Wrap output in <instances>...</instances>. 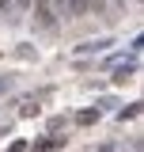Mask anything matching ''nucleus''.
<instances>
[{"label": "nucleus", "instance_id": "obj_3", "mask_svg": "<svg viewBox=\"0 0 144 152\" xmlns=\"http://www.w3.org/2000/svg\"><path fill=\"white\" fill-rule=\"evenodd\" d=\"M110 46V38H99V42H84L80 46V53H99V50H106Z\"/></svg>", "mask_w": 144, "mask_h": 152}, {"label": "nucleus", "instance_id": "obj_14", "mask_svg": "<svg viewBox=\"0 0 144 152\" xmlns=\"http://www.w3.org/2000/svg\"><path fill=\"white\" fill-rule=\"evenodd\" d=\"M133 152H140V145H133Z\"/></svg>", "mask_w": 144, "mask_h": 152}, {"label": "nucleus", "instance_id": "obj_12", "mask_svg": "<svg viewBox=\"0 0 144 152\" xmlns=\"http://www.w3.org/2000/svg\"><path fill=\"white\" fill-rule=\"evenodd\" d=\"M91 4H95V12H99V8H103V4H106V0H91Z\"/></svg>", "mask_w": 144, "mask_h": 152}, {"label": "nucleus", "instance_id": "obj_2", "mask_svg": "<svg viewBox=\"0 0 144 152\" xmlns=\"http://www.w3.org/2000/svg\"><path fill=\"white\" fill-rule=\"evenodd\" d=\"M57 148H65V137H46V141H38L31 152H57Z\"/></svg>", "mask_w": 144, "mask_h": 152}, {"label": "nucleus", "instance_id": "obj_13", "mask_svg": "<svg viewBox=\"0 0 144 152\" xmlns=\"http://www.w3.org/2000/svg\"><path fill=\"white\" fill-rule=\"evenodd\" d=\"M99 152H114V145H103V148H99Z\"/></svg>", "mask_w": 144, "mask_h": 152}, {"label": "nucleus", "instance_id": "obj_11", "mask_svg": "<svg viewBox=\"0 0 144 152\" xmlns=\"http://www.w3.org/2000/svg\"><path fill=\"white\" fill-rule=\"evenodd\" d=\"M8 8H12V0H0V12H8Z\"/></svg>", "mask_w": 144, "mask_h": 152}, {"label": "nucleus", "instance_id": "obj_6", "mask_svg": "<svg viewBox=\"0 0 144 152\" xmlns=\"http://www.w3.org/2000/svg\"><path fill=\"white\" fill-rule=\"evenodd\" d=\"M38 110H42V107H38L34 99H27V103H23V107H19V114H23V118H34Z\"/></svg>", "mask_w": 144, "mask_h": 152}, {"label": "nucleus", "instance_id": "obj_10", "mask_svg": "<svg viewBox=\"0 0 144 152\" xmlns=\"http://www.w3.org/2000/svg\"><path fill=\"white\" fill-rule=\"evenodd\" d=\"M8 88H12V80H8V76H0V91H8Z\"/></svg>", "mask_w": 144, "mask_h": 152}, {"label": "nucleus", "instance_id": "obj_9", "mask_svg": "<svg viewBox=\"0 0 144 152\" xmlns=\"http://www.w3.org/2000/svg\"><path fill=\"white\" fill-rule=\"evenodd\" d=\"M8 152H27V141H12V145H8Z\"/></svg>", "mask_w": 144, "mask_h": 152}, {"label": "nucleus", "instance_id": "obj_8", "mask_svg": "<svg viewBox=\"0 0 144 152\" xmlns=\"http://www.w3.org/2000/svg\"><path fill=\"white\" fill-rule=\"evenodd\" d=\"M137 114H140V103H133V107H125V110L118 114V118H121V122H125V118H137Z\"/></svg>", "mask_w": 144, "mask_h": 152}, {"label": "nucleus", "instance_id": "obj_1", "mask_svg": "<svg viewBox=\"0 0 144 152\" xmlns=\"http://www.w3.org/2000/svg\"><path fill=\"white\" fill-rule=\"evenodd\" d=\"M34 15H38V27H53L57 23V15H53V0H34Z\"/></svg>", "mask_w": 144, "mask_h": 152}, {"label": "nucleus", "instance_id": "obj_5", "mask_svg": "<svg viewBox=\"0 0 144 152\" xmlns=\"http://www.w3.org/2000/svg\"><path fill=\"white\" fill-rule=\"evenodd\" d=\"M133 72H137V65L129 61V65H121V69H118V76H114V80H118V84H125V80H129Z\"/></svg>", "mask_w": 144, "mask_h": 152}, {"label": "nucleus", "instance_id": "obj_7", "mask_svg": "<svg viewBox=\"0 0 144 152\" xmlns=\"http://www.w3.org/2000/svg\"><path fill=\"white\" fill-rule=\"evenodd\" d=\"M68 12L72 15H84L87 12V0H68Z\"/></svg>", "mask_w": 144, "mask_h": 152}, {"label": "nucleus", "instance_id": "obj_4", "mask_svg": "<svg viewBox=\"0 0 144 152\" xmlns=\"http://www.w3.org/2000/svg\"><path fill=\"white\" fill-rule=\"evenodd\" d=\"M76 122H80V126H91V122H99V107H95V110H80V114H76Z\"/></svg>", "mask_w": 144, "mask_h": 152}]
</instances>
